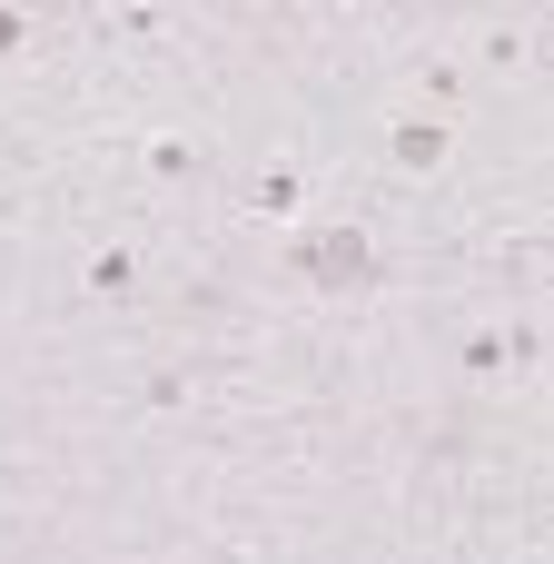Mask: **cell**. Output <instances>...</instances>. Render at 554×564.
Instances as JSON below:
<instances>
[{"mask_svg": "<svg viewBox=\"0 0 554 564\" xmlns=\"http://www.w3.org/2000/svg\"><path fill=\"white\" fill-rule=\"evenodd\" d=\"M0 50H20V20H10V10H0Z\"/></svg>", "mask_w": 554, "mask_h": 564, "instance_id": "7a4b0ae2", "label": "cell"}, {"mask_svg": "<svg viewBox=\"0 0 554 564\" xmlns=\"http://www.w3.org/2000/svg\"><path fill=\"white\" fill-rule=\"evenodd\" d=\"M297 268H307L317 288H337V297H347V288H367V278H377V248H367L357 228H327V238H307V248H297Z\"/></svg>", "mask_w": 554, "mask_h": 564, "instance_id": "6da1fadb", "label": "cell"}]
</instances>
